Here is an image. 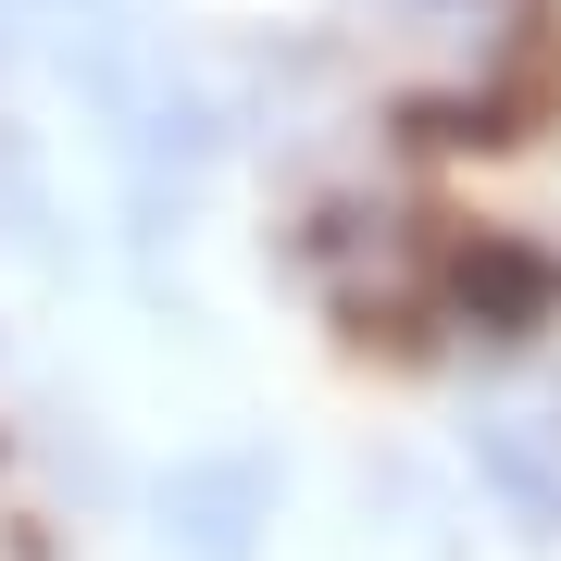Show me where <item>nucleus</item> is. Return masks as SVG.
<instances>
[{"instance_id": "nucleus-1", "label": "nucleus", "mask_w": 561, "mask_h": 561, "mask_svg": "<svg viewBox=\"0 0 561 561\" xmlns=\"http://www.w3.org/2000/svg\"><path fill=\"white\" fill-rule=\"evenodd\" d=\"M262 524H275V461L262 449H201L162 474V537L175 561H262Z\"/></svg>"}, {"instance_id": "nucleus-2", "label": "nucleus", "mask_w": 561, "mask_h": 561, "mask_svg": "<svg viewBox=\"0 0 561 561\" xmlns=\"http://www.w3.org/2000/svg\"><path fill=\"white\" fill-rule=\"evenodd\" d=\"M474 474L524 537H561V400H486L474 412Z\"/></svg>"}, {"instance_id": "nucleus-3", "label": "nucleus", "mask_w": 561, "mask_h": 561, "mask_svg": "<svg viewBox=\"0 0 561 561\" xmlns=\"http://www.w3.org/2000/svg\"><path fill=\"white\" fill-rule=\"evenodd\" d=\"M449 300L486 324V337H537V324L561 312V262L549 250H512V238H474L449 262Z\"/></svg>"}, {"instance_id": "nucleus-4", "label": "nucleus", "mask_w": 561, "mask_h": 561, "mask_svg": "<svg viewBox=\"0 0 561 561\" xmlns=\"http://www.w3.org/2000/svg\"><path fill=\"white\" fill-rule=\"evenodd\" d=\"M25 50V0H0V62H13Z\"/></svg>"}]
</instances>
